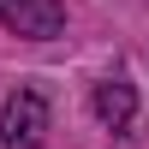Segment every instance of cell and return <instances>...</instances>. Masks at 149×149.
<instances>
[{
	"mask_svg": "<svg viewBox=\"0 0 149 149\" xmlns=\"http://www.w3.org/2000/svg\"><path fill=\"white\" fill-rule=\"evenodd\" d=\"M95 119H102L107 131H119V137H125V131L137 125V90H131V84H119V78L95 84Z\"/></svg>",
	"mask_w": 149,
	"mask_h": 149,
	"instance_id": "obj_3",
	"label": "cell"
},
{
	"mask_svg": "<svg viewBox=\"0 0 149 149\" xmlns=\"http://www.w3.org/2000/svg\"><path fill=\"white\" fill-rule=\"evenodd\" d=\"M0 24L18 30V36L48 42V36L66 30V6H60V0H0Z\"/></svg>",
	"mask_w": 149,
	"mask_h": 149,
	"instance_id": "obj_2",
	"label": "cell"
},
{
	"mask_svg": "<svg viewBox=\"0 0 149 149\" xmlns=\"http://www.w3.org/2000/svg\"><path fill=\"white\" fill-rule=\"evenodd\" d=\"M0 137H6L12 149H36L48 137V102L36 90H18L6 102V113H0Z\"/></svg>",
	"mask_w": 149,
	"mask_h": 149,
	"instance_id": "obj_1",
	"label": "cell"
}]
</instances>
